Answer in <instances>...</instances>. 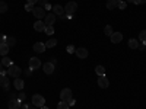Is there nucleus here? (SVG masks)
I'll return each instance as SVG.
<instances>
[{
  "mask_svg": "<svg viewBox=\"0 0 146 109\" xmlns=\"http://www.w3.org/2000/svg\"><path fill=\"white\" fill-rule=\"evenodd\" d=\"M7 74H9L10 77H13V79H18V77L22 74V70H21L18 66H15V64H10V66L7 67Z\"/></svg>",
  "mask_w": 146,
  "mask_h": 109,
  "instance_id": "nucleus-1",
  "label": "nucleus"
},
{
  "mask_svg": "<svg viewBox=\"0 0 146 109\" xmlns=\"http://www.w3.org/2000/svg\"><path fill=\"white\" fill-rule=\"evenodd\" d=\"M32 105L36 106V108H41L45 105V98L42 95H34L32 96Z\"/></svg>",
  "mask_w": 146,
  "mask_h": 109,
  "instance_id": "nucleus-2",
  "label": "nucleus"
},
{
  "mask_svg": "<svg viewBox=\"0 0 146 109\" xmlns=\"http://www.w3.org/2000/svg\"><path fill=\"white\" fill-rule=\"evenodd\" d=\"M76 10H78V3H76V2H69V3L64 6V13H66V15H73Z\"/></svg>",
  "mask_w": 146,
  "mask_h": 109,
  "instance_id": "nucleus-3",
  "label": "nucleus"
},
{
  "mask_svg": "<svg viewBox=\"0 0 146 109\" xmlns=\"http://www.w3.org/2000/svg\"><path fill=\"white\" fill-rule=\"evenodd\" d=\"M32 13H34V16H35L36 19H44V18H45V9L36 6V7H34Z\"/></svg>",
  "mask_w": 146,
  "mask_h": 109,
  "instance_id": "nucleus-4",
  "label": "nucleus"
},
{
  "mask_svg": "<svg viewBox=\"0 0 146 109\" xmlns=\"http://www.w3.org/2000/svg\"><path fill=\"white\" fill-rule=\"evenodd\" d=\"M44 23H45V26H53L54 23H56V15H54V13H48V15H45V18H44Z\"/></svg>",
  "mask_w": 146,
  "mask_h": 109,
  "instance_id": "nucleus-5",
  "label": "nucleus"
},
{
  "mask_svg": "<svg viewBox=\"0 0 146 109\" xmlns=\"http://www.w3.org/2000/svg\"><path fill=\"white\" fill-rule=\"evenodd\" d=\"M60 98H62L63 102H67L69 99H72V90H70L69 87L63 89L62 92H60Z\"/></svg>",
  "mask_w": 146,
  "mask_h": 109,
  "instance_id": "nucleus-6",
  "label": "nucleus"
},
{
  "mask_svg": "<svg viewBox=\"0 0 146 109\" xmlns=\"http://www.w3.org/2000/svg\"><path fill=\"white\" fill-rule=\"evenodd\" d=\"M38 67H41L40 58H38V57H32V58H29V68H31V70H36Z\"/></svg>",
  "mask_w": 146,
  "mask_h": 109,
  "instance_id": "nucleus-7",
  "label": "nucleus"
},
{
  "mask_svg": "<svg viewBox=\"0 0 146 109\" xmlns=\"http://www.w3.org/2000/svg\"><path fill=\"white\" fill-rule=\"evenodd\" d=\"M110 39H111L113 44H120L121 41H123V33L121 32H114L111 36H110Z\"/></svg>",
  "mask_w": 146,
  "mask_h": 109,
  "instance_id": "nucleus-8",
  "label": "nucleus"
},
{
  "mask_svg": "<svg viewBox=\"0 0 146 109\" xmlns=\"http://www.w3.org/2000/svg\"><path fill=\"white\" fill-rule=\"evenodd\" d=\"M108 86H110V80H108L105 76H100V79H98V87L107 89Z\"/></svg>",
  "mask_w": 146,
  "mask_h": 109,
  "instance_id": "nucleus-9",
  "label": "nucleus"
},
{
  "mask_svg": "<svg viewBox=\"0 0 146 109\" xmlns=\"http://www.w3.org/2000/svg\"><path fill=\"white\" fill-rule=\"evenodd\" d=\"M45 28H47V26H45L44 20H40V19H38V20H36V22L34 23V29H35L36 32H44V31H45Z\"/></svg>",
  "mask_w": 146,
  "mask_h": 109,
  "instance_id": "nucleus-10",
  "label": "nucleus"
},
{
  "mask_svg": "<svg viewBox=\"0 0 146 109\" xmlns=\"http://www.w3.org/2000/svg\"><path fill=\"white\" fill-rule=\"evenodd\" d=\"M45 50H47L45 42H35L34 44V51L35 53H44Z\"/></svg>",
  "mask_w": 146,
  "mask_h": 109,
  "instance_id": "nucleus-11",
  "label": "nucleus"
},
{
  "mask_svg": "<svg viewBox=\"0 0 146 109\" xmlns=\"http://www.w3.org/2000/svg\"><path fill=\"white\" fill-rule=\"evenodd\" d=\"M76 55L79 57V58H86L88 57V50H86V48H83V47H80V48H76Z\"/></svg>",
  "mask_w": 146,
  "mask_h": 109,
  "instance_id": "nucleus-12",
  "label": "nucleus"
},
{
  "mask_svg": "<svg viewBox=\"0 0 146 109\" xmlns=\"http://www.w3.org/2000/svg\"><path fill=\"white\" fill-rule=\"evenodd\" d=\"M42 70H44L45 74H53L54 73V64L53 63H45L42 66Z\"/></svg>",
  "mask_w": 146,
  "mask_h": 109,
  "instance_id": "nucleus-13",
  "label": "nucleus"
},
{
  "mask_svg": "<svg viewBox=\"0 0 146 109\" xmlns=\"http://www.w3.org/2000/svg\"><path fill=\"white\" fill-rule=\"evenodd\" d=\"M7 106H9V109H19V108L22 106V103H21V100H18V99H10L9 103H7Z\"/></svg>",
  "mask_w": 146,
  "mask_h": 109,
  "instance_id": "nucleus-14",
  "label": "nucleus"
},
{
  "mask_svg": "<svg viewBox=\"0 0 146 109\" xmlns=\"http://www.w3.org/2000/svg\"><path fill=\"white\" fill-rule=\"evenodd\" d=\"M9 50H10V47H9L6 42H2V44H0V55L6 57L7 53H9Z\"/></svg>",
  "mask_w": 146,
  "mask_h": 109,
  "instance_id": "nucleus-15",
  "label": "nucleus"
},
{
  "mask_svg": "<svg viewBox=\"0 0 146 109\" xmlns=\"http://www.w3.org/2000/svg\"><path fill=\"white\" fill-rule=\"evenodd\" d=\"M53 13H54V15H58V16H63V15H64V7H62L60 5L53 6Z\"/></svg>",
  "mask_w": 146,
  "mask_h": 109,
  "instance_id": "nucleus-16",
  "label": "nucleus"
},
{
  "mask_svg": "<svg viewBox=\"0 0 146 109\" xmlns=\"http://www.w3.org/2000/svg\"><path fill=\"white\" fill-rule=\"evenodd\" d=\"M13 84H15V89H16V90H22V89H23V86H25L23 80H22V79H19V77H18V79H15V83H13Z\"/></svg>",
  "mask_w": 146,
  "mask_h": 109,
  "instance_id": "nucleus-17",
  "label": "nucleus"
},
{
  "mask_svg": "<svg viewBox=\"0 0 146 109\" xmlns=\"http://www.w3.org/2000/svg\"><path fill=\"white\" fill-rule=\"evenodd\" d=\"M117 6H118V0H108L107 2V9H110V10L117 9Z\"/></svg>",
  "mask_w": 146,
  "mask_h": 109,
  "instance_id": "nucleus-18",
  "label": "nucleus"
},
{
  "mask_svg": "<svg viewBox=\"0 0 146 109\" xmlns=\"http://www.w3.org/2000/svg\"><path fill=\"white\" fill-rule=\"evenodd\" d=\"M0 87H3V89H9V79L7 77H2L0 76Z\"/></svg>",
  "mask_w": 146,
  "mask_h": 109,
  "instance_id": "nucleus-19",
  "label": "nucleus"
},
{
  "mask_svg": "<svg viewBox=\"0 0 146 109\" xmlns=\"http://www.w3.org/2000/svg\"><path fill=\"white\" fill-rule=\"evenodd\" d=\"M10 48L12 47H15V44H16V39H15V36H6V41H5Z\"/></svg>",
  "mask_w": 146,
  "mask_h": 109,
  "instance_id": "nucleus-20",
  "label": "nucleus"
},
{
  "mask_svg": "<svg viewBox=\"0 0 146 109\" xmlns=\"http://www.w3.org/2000/svg\"><path fill=\"white\" fill-rule=\"evenodd\" d=\"M95 73L98 76H105V67H102V66H96L95 67Z\"/></svg>",
  "mask_w": 146,
  "mask_h": 109,
  "instance_id": "nucleus-21",
  "label": "nucleus"
},
{
  "mask_svg": "<svg viewBox=\"0 0 146 109\" xmlns=\"http://www.w3.org/2000/svg\"><path fill=\"white\" fill-rule=\"evenodd\" d=\"M56 45H57V39H54V38L48 39V41L45 42V47H47V48H54Z\"/></svg>",
  "mask_w": 146,
  "mask_h": 109,
  "instance_id": "nucleus-22",
  "label": "nucleus"
},
{
  "mask_svg": "<svg viewBox=\"0 0 146 109\" xmlns=\"http://www.w3.org/2000/svg\"><path fill=\"white\" fill-rule=\"evenodd\" d=\"M104 33H105L107 36H111V35L114 33V31H113V26H111V25H107V26L104 28Z\"/></svg>",
  "mask_w": 146,
  "mask_h": 109,
  "instance_id": "nucleus-23",
  "label": "nucleus"
},
{
  "mask_svg": "<svg viewBox=\"0 0 146 109\" xmlns=\"http://www.w3.org/2000/svg\"><path fill=\"white\" fill-rule=\"evenodd\" d=\"M129 47L131 48V50H136V48L139 47V41L137 39H130L129 41Z\"/></svg>",
  "mask_w": 146,
  "mask_h": 109,
  "instance_id": "nucleus-24",
  "label": "nucleus"
},
{
  "mask_svg": "<svg viewBox=\"0 0 146 109\" xmlns=\"http://www.w3.org/2000/svg\"><path fill=\"white\" fill-rule=\"evenodd\" d=\"M7 5L3 2V0H0V13H5V12H7Z\"/></svg>",
  "mask_w": 146,
  "mask_h": 109,
  "instance_id": "nucleus-25",
  "label": "nucleus"
},
{
  "mask_svg": "<svg viewBox=\"0 0 146 109\" xmlns=\"http://www.w3.org/2000/svg\"><path fill=\"white\" fill-rule=\"evenodd\" d=\"M2 64H3V67H9V66L12 64V60H10L9 57H3V60H2Z\"/></svg>",
  "mask_w": 146,
  "mask_h": 109,
  "instance_id": "nucleus-26",
  "label": "nucleus"
},
{
  "mask_svg": "<svg viewBox=\"0 0 146 109\" xmlns=\"http://www.w3.org/2000/svg\"><path fill=\"white\" fill-rule=\"evenodd\" d=\"M139 41L140 42H146V29H143L142 32H139Z\"/></svg>",
  "mask_w": 146,
  "mask_h": 109,
  "instance_id": "nucleus-27",
  "label": "nucleus"
},
{
  "mask_svg": "<svg viewBox=\"0 0 146 109\" xmlns=\"http://www.w3.org/2000/svg\"><path fill=\"white\" fill-rule=\"evenodd\" d=\"M57 109H69V105H67V102H60L58 105H57Z\"/></svg>",
  "mask_w": 146,
  "mask_h": 109,
  "instance_id": "nucleus-28",
  "label": "nucleus"
},
{
  "mask_svg": "<svg viewBox=\"0 0 146 109\" xmlns=\"http://www.w3.org/2000/svg\"><path fill=\"white\" fill-rule=\"evenodd\" d=\"M44 32H45V33H47V35H53V33H54V32H56V31H54V28H53V26H47V28H45V31H44Z\"/></svg>",
  "mask_w": 146,
  "mask_h": 109,
  "instance_id": "nucleus-29",
  "label": "nucleus"
},
{
  "mask_svg": "<svg viewBox=\"0 0 146 109\" xmlns=\"http://www.w3.org/2000/svg\"><path fill=\"white\" fill-rule=\"evenodd\" d=\"M117 7L121 9V10L126 9V7H127V2H124V0H123V2H118V6H117Z\"/></svg>",
  "mask_w": 146,
  "mask_h": 109,
  "instance_id": "nucleus-30",
  "label": "nucleus"
},
{
  "mask_svg": "<svg viewBox=\"0 0 146 109\" xmlns=\"http://www.w3.org/2000/svg\"><path fill=\"white\" fill-rule=\"evenodd\" d=\"M25 99H27V96H25V93H23V92H21V93L18 95V100L23 102V100H25Z\"/></svg>",
  "mask_w": 146,
  "mask_h": 109,
  "instance_id": "nucleus-31",
  "label": "nucleus"
},
{
  "mask_svg": "<svg viewBox=\"0 0 146 109\" xmlns=\"http://www.w3.org/2000/svg\"><path fill=\"white\" fill-rule=\"evenodd\" d=\"M25 9H27V12H32V10H34V5L27 3V5H25Z\"/></svg>",
  "mask_w": 146,
  "mask_h": 109,
  "instance_id": "nucleus-32",
  "label": "nucleus"
},
{
  "mask_svg": "<svg viewBox=\"0 0 146 109\" xmlns=\"http://www.w3.org/2000/svg\"><path fill=\"white\" fill-rule=\"evenodd\" d=\"M47 5V0H38V6L40 7H44Z\"/></svg>",
  "mask_w": 146,
  "mask_h": 109,
  "instance_id": "nucleus-33",
  "label": "nucleus"
},
{
  "mask_svg": "<svg viewBox=\"0 0 146 109\" xmlns=\"http://www.w3.org/2000/svg\"><path fill=\"white\" fill-rule=\"evenodd\" d=\"M75 51H76V48L73 47V45H69L67 47V53H75Z\"/></svg>",
  "mask_w": 146,
  "mask_h": 109,
  "instance_id": "nucleus-34",
  "label": "nucleus"
},
{
  "mask_svg": "<svg viewBox=\"0 0 146 109\" xmlns=\"http://www.w3.org/2000/svg\"><path fill=\"white\" fill-rule=\"evenodd\" d=\"M75 103H76V102H75V99H73V98L67 100V105H69V108H70V106H75Z\"/></svg>",
  "mask_w": 146,
  "mask_h": 109,
  "instance_id": "nucleus-35",
  "label": "nucleus"
},
{
  "mask_svg": "<svg viewBox=\"0 0 146 109\" xmlns=\"http://www.w3.org/2000/svg\"><path fill=\"white\" fill-rule=\"evenodd\" d=\"M44 9H45V10H53V6H51L50 3H47V5L44 6Z\"/></svg>",
  "mask_w": 146,
  "mask_h": 109,
  "instance_id": "nucleus-36",
  "label": "nucleus"
},
{
  "mask_svg": "<svg viewBox=\"0 0 146 109\" xmlns=\"http://www.w3.org/2000/svg\"><path fill=\"white\" fill-rule=\"evenodd\" d=\"M145 47H146V42H142V44H140V45H139L137 48H139L140 51H143V50H145Z\"/></svg>",
  "mask_w": 146,
  "mask_h": 109,
  "instance_id": "nucleus-37",
  "label": "nucleus"
},
{
  "mask_svg": "<svg viewBox=\"0 0 146 109\" xmlns=\"http://www.w3.org/2000/svg\"><path fill=\"white\" fill-rule=\"evenodd\" d=\"M6 41V36L3 35V33H0V44H2V42H5Z\"/></svg>",
  "mask_w": 146,
  "mask_h": 109,
  "instance_id": "nucleus-38",
  "label": "nucleus"
},
{
  "mask_svg": "<svg viewBox=\"0 0 146 109\" xmlns=\"http://www.w3.org/2000/svg\"><path fill=\"white\" fill-rule=\"evenodd\" d=\"M0 76H2V77H6V76H7V71H6V70H2V71H0Z\"/></svg>",
  "mask_w": 146,
  "mask_h": 109,
  "instance_id": "nucleus-39",
  "label": "nucleus"
},
{
  "mask_svg": "<svg viewBox=\"0 0 146 109\" xmlns=\"http://www.w3.org/2000/svg\"><path fill=\"white\" fill-rule=\"evenodd\" d=\"M31 74H32V70H31V68L25 70V76H31Z\"/></svg>",
  "mask_w": 146,
  "mask_h": 109,
  "instance_id": "nucleus-40",
  "label": "nucleus"
},
{
  "mask_svg": "<svg viewBox=\"0 0 146 109\" xmlns=\"http://www.w3.org/2000/svg\"><path fill=\"white\" fill-rule=\"evenodd\" d=\"M28 3L29 5H36V3H38V0H28Z\"/></svg>",
  "mask_w": 146,
  "mask_h": 109,
  "instance_id": "nucleus-41",
  "label": "nucleus"
},
{
  "mask_svg": "<svg viewBox=\"0 0 146 109\" xmlns=\"http://www.w3.org/2000/svg\"><path fill=\"white\" fill-rule=\"evenodd\" d=\"M22 109H29V105H28V103H23V105H22Z\"/></svg>",
  "mask_w": 146,
  "mask_h": 109,
  "instance_id": "nucleus-42",
  "label": "nucleus"
},
{
  "mask_svg": "<svg viewBox=\"0 0 146 109\" xmlns=\"http://www.w3.org/2000/svg\"><path fill=\"white\" fill-rule=\"evenodd\" d=\"M3 70V64H2V61H0V71Z\"/></svg>",
  "mask_w": 146,
  "mask_h": 109,
  "instance_id": "nucleus-43",
  "label": "nucleus"
},
{
  "mask_svg": "<svg viewBox=\"0 0 146 109\" xmlns=\"http://www.w3.org/2000/svg\"><path fill=\"white\" fill-rule=\"evenodd\" d=\"M40 109H48V106H45V105H44V106H41Z\"/></svg>",
  "mask_w": 146,
  "mask_h": 109,
  "instance_id": "nucleus-44",
  "label": "nucleus"
},
{
  "mask_svg": "<svg viewBox=\"0 0 146 109\" xmlns=\"http://www.w3.org/2000/svg\"><path fill=\"white\" fill-rule=\"evenodd\" d=\"M139 3H146V0H139Z\"/></svg>",
  "mask_w": 146,
  "mask_h": 109,
  "instance_id": "nucleus-45",
  "label": "nucleus"
},
{
  "mask_svg": "<svg viewBox=\"0 0 146 109\" xmlns=\"http://www.w3.org/2000/svg\"><path fill=\"white\" fill-rule=\"evenodd\" d=\"M126 2H127V3H133V0H126Z\"/></svg>",
  "mask_w": 146,
  "mask_h": 109,
  "instance_id": "nucleus-46",
  "label": "nucleus"
},
{
  "mask_svg": "<svg viewBox=\"0 0 146 109\" xmlns=\"http://www.w3.org/2000/svg\"><path fill=\"white\" fill-rule=\"evenodd\" d=\"M29 109H40V108H36V106H34V108H29Z\"/></svg>",
  "mask_w": 146,
  "mask_h": 109,
  "instance_id": "nucleus-47",
  "label": "nucleus"
},
{
  "mask_svg": "<svg viewBox=\"0 0 146 109\" xmlns=\"http://www.w3.org/2000/svg\"><path fill=\"white\" fill-rule=\"evenodd\" d=\"M118 2H123V0H118Z\"/></svg>",
  "mask_w": 146,
  "mask_h": 109,
  "instance_id": "nucleus-48",
  "label": "nucleus"
},
{
  "mask_svg": "<svg viewBox=\"0 0 146 109\" xmlns=\"http://www.w3.org/2000/svg\"><path fill=\"white\" fill-rule=\"evenodd\" d=\"M3 2H5V0H3Z\"/></svg>",
  "mask_w": 146,
  "mask_h": 109,
  "instance_id": "nucleus-49",
  "label": "nucleus"
}]
</instances>
